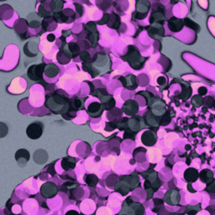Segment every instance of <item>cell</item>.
I'll return each mask as SVG.
<instances>
[{
    "mask_svg": "<svg viewBox=\"0 0 215 215\" xmlns=\"http://www.w3.org/2000/svg\"><path fill=\"white\" fill-rule=\"evenodd\" d=\"M84 181L87 183L89 187H94L96 185L98 184V176L94 175V174H87L84 176Z\"/></svg>",
    "mask_w": 215,
    "mask_h": 215,
    "instance_id": "cell-15",
    "label": "cell"
},
{
    "mask_svg": "<svg viewBox=\"0 0 215 215\" xmlns=\"http://www.w3.org/2000/svg\"><path fill=\"white\" fill-rule=\"evenodd\" d=\"M154 193H155V191L153 190V188L152 187H151V188H148V189H146V193H147V200H149V199H151L152 197H153V194Z\"/></svg>",
    "mask_w": 215,
    "mask_h": 215,
    "instance_id": "cell-20",
    "label": "cell"
},
{
    "mask_svg": "<svg viewBox=\"0 0 215 215\" xmlns=\"http://www.w3.org/2000/svg\"><path fill=\"white\" fill-rule=\"evenodd\" d=\"M9 215H20V214H14V213H11V214H9Z\"/></svg>",
    "mask_w": 215,
    "mask_h": 215,
    "instance_id": "cell-27",
    "label": "cell"
},
{
    "mask_svg": "<svg viewBox=\"0 0 215 215\" xmlns=\"http://www.w3.org/2000/svg\"><path fill=\"white\" fill-rule=\"evenodd\" d=\"M55 39H56V36L54 35L53 34H49V35H47L48 41L52 42V41H54V40H55Z\"/></svg>",
    "mask_w": 215,
    "mask_h": 215,
    "instance_id": "cell-23",
    "label": "cell"
},
{
    "mask_svg": "<svg viewBox=\"0 0 215 215\" xmlns=\"http://www.w3.org/2000/svg\"><path fill=\"white\" fill-rule=\"evenodd\" d=\"M120 180H124V181L128 182L130 187H131V190L138 187V185H139V177H138L136 174L134 173H132L129 176H122V178H120Z\"/></svg>",
    "mask_w": 215,
    "mask_h": 215,
    "instance_id": "cell-12",
    "label": "cell"
},
{
    "mask_svg": "<svg viewBox=\"0 0 215 215\" xmlns=\"http://www.w3.org/2000/svg\"><path fill=\"white\" fill-rule=\"evenodd\" d=\"M122 110L129 116H134L139 111V105L134 100H128L124 104Z\"/></svg>",
    "mask_w": 215,
    "mask_h": 215,
    "instance_id": "cell-5",
    "label": "cell"
},
{
    "mask_svg": "<svg viewBox=\"0 0 215 215\" xmlns=\"http://www.w3.org/2000/svg\"><path fill=\"white\" fill-rule=\"evenodd\" d=\"M118 128V124L115 123V122H109V123L107 124L106 130H113L115 129Z\"/></svg>",
    "mask_w": 215,
    "mask_h": 215,
    "instance_id": "cell-19",
    "label": "cell"
},
{
    "mask_svg": "<svg viewBox=\"0 0 215 215\" xmlns=\"http://www.w3.org/2000/svg\"><path fill=\"white\" fill-rule=\"evenodd\" d=\"M45 104L53 114L62 115L69 111L70 99L56 92L46 95Z\"/></svg>",
    "mask_w": 215,
    "mask_h": 215,
    "instance_id": "cell-1",
    "label": "cell"
},
{
    "mask_svg": "<svg viewBox=\"0 0 215 215\" xmlns=\"http://www.w3.org/2000/svg\"><path fill=\"white\" fill-rule=\"evenodd\" d=\"M198 176H199V173L194 168H188L184 172L185 180L188 182H195L198 179Z\"/></svg>",
    "mask_w": 215,
    "mask_h": 215,
    "instance_id": "cell-13",
    "label": "cell"
},
{
    "mask_svg": "<svg viewBox=\"0 0 215 215\" xmlns=\"http://www.w3.org/2000/svg\"><path fill=\"white\" fill-rule=\"evenodd\" d=\"M141 142L146 146H152L157 141V135L155 132L151 130L145 131L141 135Z\"/></svg>",
    "mask_w": 215,
    "mask_h": 215,
    "instance_id": "cell-8",
    "label": "cell"
},
{
    "mask_svg": "<svg viewBox=\"0 0 215 215\" xmlns=\"http://www.w3.org/2000/svg\"><path fill=\"white\" fill-rule=\"evenodd\" d=\"M44 67L45 65H38V66H32L29 69L28 76L31 80L34 81H38L40 79L42 78V73L44 71Z\"/></svg>",
    "mask_w": 215,
    "mask_h": 215,
    "instance_id": "cell-7",
    "label": "cell"
},
{
    "mask_svg": "<svg viewBox=\"0 0 215 215\" xmlns=\"http://www.w3.org/2000/svg\"><path fill=\"white\" fill-rule=\"evenodd\" d=\"M26 134L31 140L39 139L43 134V124L40 122H35L29 124L26 129Z\"/></svg>",
    "mask_w": 215,
    "mask_h": 215,
    "instance_id": "cell-2",
    "label": "cell"
},
{
    "mask_svg": "<svg viewBox=\"0 0 215 215\" xmlns=\"http://www.w3.org/2000/svg\"><path fill=\"white\" fill-rule=\"evenodd\" d=\"M15 160L20 165H25L30 160V153L25 149H20L15 154Z\"/></svg>",
    "mask_w": 215,
    "mask_h": 215,
    "instance_id": "cell-11",
    "label": "cell"
},
{
    "mask_svg": "<svg viewBox=\"0 0 215 215\" xmlns=\"http://www.w3.org/2000/svg\"><path fill=\"white\" fill-rule=\"evenodd\" d=\"M65 215H80L78 213V212H77L76 210H70L66 213Z\"/></svg>",
    "mask_w": 215,
    "mask_h": 215,
    "instance_id": "cell-25",
    "label": "cell"
},
{
    "mask_svg": "<svg viewBox=\"0 0 215 215\" xmlns=\"http://www.w3.org/2000/svg\"><path fill=\"white\" fill-rule=\"evenodd\" d=\"M137 133L138 132L134 131V130H132L130 129H127L124 132V139H131L132 140H135V135H136Z\"/></svg>",
    "mask_w": 215,
    "mask_h": 215,
    "instance_id": "cell-18",
    "label": "cell"
},
{
    "mask_svg": "<svg viewBox=\"0 0 215 215\" xmlns=\"http://www.w3.org/2000/svg\"><path fill=\"white\" fill-rule=\"evenodd\" d=\"M154 203H155V205H156L157 207L161 206V205L162 206V205H163V201L160 199H154Z\"/></svg>",
    "mask_w": 215,
    "mask_h": 215,
    "instance_id": "cell-21",
    "label": "cell"
},
{
    "mask_svg": "<svg viewBox=\"0 0 215 215\" xmlns=\"http://www.w3.org/2000/svg\"><path fill=\"white\" fill-rule=\"evenodd\" d=\"M128 124L130 129L134 130V131L139 132L140 129L145 128V124H145V121H144V119L140 116L134 115V117L131 118V119H129Z\"/></svg>",
    "mask_w": 215,
    "mask_h": 215,
    "instance_id": "cell-4",
    "label": "cell"
},
{
    "mask_svg": "<svg viewBox=\"0 0 215 215\" xmlns=\"http://www.w3.org/2000/svg\"><path fill=\"white\" fill-rule=\"evenodd\" d=\"M76 166V160L73 157H67L63 158L62 161V167L65 171L74 169Z\"/></svg>",
    "mask_w": 215,
    "mask_h": 215,
    "instance_id": "cell-14",
    "label": "cell"
},
{
    "mask_svg": "<svg viewBox=\"0 0 215 215\" xmlns=\"http://www.w3.org/2000/svg\"><path fill=\"white\" fill-rule=\"evenodd\" d=\"M57 72H58V69H57V67L55 65H52V68L51 69H50V67H47L46 70H45V74L48 77H53L56 76Z\"/></svg>",
    "mask_w": 215,
    "mask_h": 215,
    "instance_id": "cell-16",
    "label": "cell"
},
{
    "mask_svg": "<svg viewBox=\"0 0 215 215\" xmlns=\"http://www.w3.org/2000/svg\"><path fill=\"white\" fill-rule=\"evenodd\" d=\"M47 171L50 174V175H51V176H55V175H56V171H55V169H54L53 165H51L50 167L48 168Z\"/></svg>",
    "mask_w": 215,
    "mask_h": 215,
    "instance_id": "cell-22",
    "label": "cell"
},
{
    "mask_svg": "<svg viewBox=\"0 0 215 215\" xmlns=\"http://www.w3.org/2000/svg\"><path fill=\"white\" fill-rule=\"evenodd\" d=\"M171 117L170 116V115H169V113H166V114H164L163 115V116L161 117V121H160V125H167L168 124L170 123L171 122Z\"/></svg>",
    "mask_w": 215,
    "mask_h": 215,
    "instance_id": "cell-17",
    "label": "cell"
},
{
    "mask_svg": "<svg viewBox=\"0 0 215 215\" xmlns=\"http://www.w3.org/2000/svg\"><path fill=\"white\" fill-rule=\"evenodd\" d=\"M58 193V187L51 182H45L40 187V193L45 199H52Z\"/></svg>",
    "mask_w": 215,
    "mask_h": 215,
    "instance_id": "cell-3",
    "label": "cell"
},
{
    "mask_svg": "<svg viewBox=\"0 0 215 215\" xmlns=\"http://www.w3.org/2000/svg\"><path fill=\"white\" fill-rule=\"evenodd\" d=\"M114 188L117 193H119L122 196L127 195L129 193V191L131 190V187H130L129 184L124 180H121L119 182H117L115 185Z\"/></svg>",
    "mask_w": 215,
    "mask_h": 215,
    "instance_id": "cell-10",
    "label": "cell"
},
{
    "mask_svg": "<svg viewBox=\"0 0 215 215\" xmlns=\"http://www.w3.org/2000/svg\"><path fill=\"white\" fill-rule=\"evenodd\" d=\"M157 82L160 84V85H163V84L166 82V79L163 77H161L157 79Z\"/></svg>",
    "mask_w": 215,
    "mask_h": 215,
    "instance_id": "cell-26",
    "label": "cell"
},
{
    "mask_svg": "<svg viewBox=\"0 0 215 215\" xmlns=\"http://www.w3.org/2000/svg\"><path fill=\"white\" fill-rule=\"evenodd\" d=\"M145 124L151 127H158L160 124V121L161 119V116H157L154 114L152 111H149L145 113Z\"/></svg>",
    "mask_w": 215,
    "mask_h": 215,
    "instance_id": "cell-9",
    "label": "cell"
},
{
    "mask_svg": "<svg viewBox=\"0 0 215 215\" xmlns=\"http://www.w3.org/2000/svg\"><path fill=\"white\" fill-rule=\"evenodd\" d=\"M199 92L201 94V95H204V94H206L207 93V88H205V87H200L199 89Z\"/></svg>",
    "mask_w": 215,
    "mask_h": 215,
    "instance_id": "cell-24",
    "label": "cell"
},
{
    "mask_svg": "<svg viewBox=\"0 0 215 215\" xmlns=\"http://www.w3.org/2000/svg\"><path fill=\"white\" fill-rule=\"evenodd\" d=\"M104 109L102 104L94 102L90 104L87 107V114L92 118H99L103 114Z\"/></svg>",
    "mask_w": 215,
    "mask_h": 215,
    "instance_id": "cell-6",
    "label": "cell"
}]
</instances>
